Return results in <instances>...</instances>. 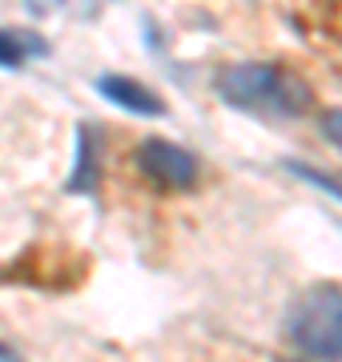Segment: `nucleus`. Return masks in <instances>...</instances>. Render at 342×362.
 Masks as SVG:
<instances>
[{"mask_svg":"<svg viewBox=\"0 0 342 362\" xmlns=\"http://www.w3.org/2000/svg\"><path fill=\"white\" fill-rule=\"evenodd\" d=\"M97 93L105 97L109 105H117L125 113H137V117H165V101L158 93L141 85L137 77H121V73H105L97 77Z\"/></svg>","mask_w":342,"mask_h":362,"instance_id":"nucleus-4","label":"nucleus"},{"mask_svg":"<svg viewBox=\"0 0 342 362\" xmlns=\"http://www.w3.org/2000/svg\"><path fill=\"white\" fill-rule=\"evenodd\" d=\"M25 4H28V13L33 16H45V13H57L65 0H25Z\"/></svg>","mask_w":342,"mask_h":362,"instance_id":"nucleus-8","label":"nucleus"},{"mask_svg":"<svg viewBox=\"0 0 342 362\" xmlns=\"http://www.w3.org/2000/svg\"><path fill=\"white\" fill-rule=\"evenodd\" d=\"M286 334L318 362H342V286L318 282L286 314Z\"/></svg>","mask_w":342,"mask_h":362,"instance_id":"nucleus-2","label":"nucleus"},{"mask_svg":"<svg viewBox=\"0 0 342 362\" xmlns=\"http://www.w3.org/2000/svg\"><path fill=\"white\" fill-rule=\"evenodd\" d=\"M218 97L254 117H302L314 105V93L294 69L270 61H242L218 73Z\"/></svg>","mask_w":342,"mask_h":362,"instance_id":"nucleus-1","label":"nucleus"},{"mask_svg":"<svg viewBox=\"0 0 342 362\" xmlns=\"http://www.w3.org/2000/svg\"><path fill=\"white\" fill-rule=\"evenodd\" d=\"M49 52V40L37 37V33H0V65L16 69L25 57H45Z\"/></svg>","mask_w":342,"mask_h":362,"instance_id":"nucleus-6","label":"nucleus"},{"mask_svg":"<svg viewBox=\"0 0 342 362\" xmlns=\"http://www.w3.org/2000/svg\"><path fill=\"white\" fill-rule=\"evenodd\" d=\"M97 185V129L81 125L77 129V169L69 173V194H89Z\"/></svg>","mask_w":342,"mask_h":362,"instance_id":"nucleus-5","label":"nucleus"},{"mask_svg":"<svg viewBox=\"0 0 342 362\" xmlns=\"http://www.w3.org/2000/svg\"><path fill=\"white\" fill-rule=\"evenodd\" d=\"M322 133H326L330 141L342 149V109H330V113L322 117Z\"/></svg>","mask_w":342,"mask_h":362,"instance_id":"nucleus-7","label":"nucleus"},{"mask_svg":"<svg viewBox=\"0 0 342 362\" xmlns=\"http://www.w3.org/2000/svg\"><path fill=\"white\" fill-rule=\"evenodd\" d=\"M0 362H20V354H16L13 346H4V342H0Z\"/></svg>","mask_w":342,"mask_h":362,"instance_id":"nucleus-9","label":"nucleus"},{"mask_svg":"<svg viewBox=\"0 0 342 362\" xmlns=\"http://www.w3.org/2000/svg\"><path fill=\"white\" fill-rule=\"evenodd\" d=\"M137 165H141L145 177L161 181V185H170V189H189L194 181H198V161L189 149L173 141H161V137H145L137 145Z\"/></svg>","mask_w":342,"mask_h":362,"instance_id":"nucleus-3","label":"nucleus"}]
</instances>
